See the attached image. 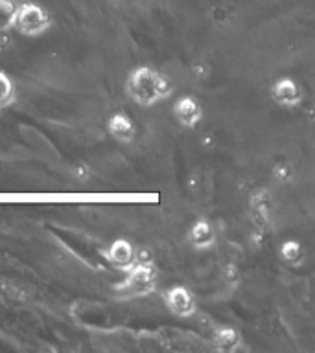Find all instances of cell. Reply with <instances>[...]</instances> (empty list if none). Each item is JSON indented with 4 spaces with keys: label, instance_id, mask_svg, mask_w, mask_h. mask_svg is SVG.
Returning <instances> with one entry per match:
<instances>
[{
    "label": "cell",
    "instance_id": "obj_10",
    "mask_svg": "<svg viewBox=\"0 0 315 353\" xmlns=\"http://www.w3.org/2000/svg\"><path fill=\"white\" fill-rule=\"evenodd\" d=\"M214 346L221 352H234L240 346V333L232 327H221L216 331Z\"/></svg>",
    "mask_w": 315,
    "mask_h": 353
},
{
    "label": "cell",
    "instance_id": "obj_1",
    "mask_svg": "<svg viewBox=\"0 0 315 353\" xmlns=\"http://www.w3.org/2000/svg\"><path fill=\"white\" fill-rule=\"evenodd\" d=\"M126 88L133 101L142 107H151L171 94L170 81L151 66L135 68L127 77Z\"/></svg>",
    "mask_w": 315,
    "mask_h": 353
},
{
    "label": "cell",
    "instance_id": "obj_12",
    "mask_svg": "<svg viewBox=\"0 0 315 353\" xmlns=\"http://www.w3.org/2000/svg\"><path fill=\"white\" fill-rule=\"evenodd\" d=\"M282 259L289 265H300L304 259V250L300 243L297 241H286L280 248Z\"/></svg>",
    "mask_w": 315,
    "mask_h": 353
},
{
    "label": "cell",
    "instance_id": "obj_6",
    "mask_svg": "<svg viewBox=\"0 0 315 353\" xmlns=\"http://www.w3.org/2000/svg\"><path fill=\"white\" fill-rule=\"evenodd\" d=\"M173 116L179 121V125L193 129L201 121V118H203V109H201V105L198 103L195 98H192V96H182L173 105Z\"/></svg>",
    "mask_w": 315,
    "mask_h": 353
},
{
    "label": "cell",
    "instance_id": "obj_2",
    "mask_svg": "<svg viewBox=\"0 0 315 353\" xmlns=\"http://www.w3.org/2000/svg\"><path fill=\"white\" fill-rule=\"evenodd\" d=\"M127 274L124 281L116 285V292L124 298H142L148 296L157 287V272L153 265L137 263L126 270Z\"/></svg>",
    "mask_w": 315,
    "mask_h": 353
},
{
    "label": "cell",
    "instance_id": "obj_11",
    "mask_svg": "<svg viewBox=\"0 0 315 353\" xmlns=\"http://www.w3.org/2000/svg\"><path fill=\"white\" fill-rule=\"evenodd\" d=\"M17 8L13 0H0V32H8L13 28V19H15Z\"/></svg>",
    "mask_w": 315,
    "mask_h": 353
},
{
    "label": "cell",
    "instance_id": "obj_4",
    "mask_svg": "<svg viewBox=\"0 0 315 353\" xmlns=\"http://www.w3.org/2000/svg\"><path fill=\"white\" fill-rule=\"evenodd\" d=\"M166 307L170 309V313H173L175 316H181V319H187V316H192L195 311H198V303H195V298L187 287H171L170 291L166 292Z\"/></svg>",
    "mask_w": 315,
    "mask_h": 353
},
{
    "label": "cell",
    "instance_id": "obj_7",
    "mask_svg": "<svg viewBox=\"0 0 315 353\" xmlns=\"http://www.w3.org/2000/svg\"><path fill=\"white\" fill-rule=\"evenodd\" d=\"M107 259L111 263L115 265L116 269L127 270L129 267L138 261L137 250L133 248V245L127 239H116L113 241V245L109 247V252H107Z\"/></svg>",
    "mask_w": 315,
    "mask_h": 353
},
{
    "label": "cell",
    "instance_id": "obj_3",
    "mask_svg": "<svg viewBox=\"0 0 315 353\" xmlns=\"http://www.w3.org/2000/svg\"><path fill=\"white\" fill-rule=\"evenodd\" d=\"M50 24H52V19L43 6L35 4V2H22L17 8L13 28L22 35H26V37L43 35L44 32L50 30Z\"/></svg>",
    "mask_w": 315,
    "mask_h": 353
},
{
    "label": "cell",
    "instance_id": "obj_8",
    "mask_svg": "<svg viewBox=\"0 0 315 353\" xmlns=\"http://www.w3.org/2000/svg\"><path fill=\"white\" fill-rule=\"evenodd\" d=\"M107 129H109L111 137L120 143L133 142L135 137H137V127H135L133 120L127 114H122V112L111 116Z\"/></svg>",
    "mask_w": 315,
    "mask_h": 353
},
{
    "label": "cell",
    "instance_id": "obj_9",
    "mask_svg": "<svg viewBox=\"0 0 315 353\" xmlns=\"http://www.w3.org/2000/svg\"><path fill=\"white\" fill-rule=\"evenodd\" d=\"M188 239H190V243H192L195 248H199V250L210 248L214 245L216 239L214 228H212V225H210L209 221H198V223L190 228Z\"/></svg>",
    "mask_w": 315,
    "mask_h": 353
},
{
    "label": "cell",
    "instance_id": "obj_5",
    "mask_svg": "<svg viewBox=\"0 0 315 353\" xmlns=\"http://www.w3.org/2000/svg\"><path fill=\"white\" fill-rule=\"evenodd\" d=\"M271 98L282 107H295L303 101V88L292 77H280L271 87Z\"/></svg>",
    "mask_w": 315,
    "mask_h": 353
},
{
    "label": "cell",
    "instance_id": "obj_13",
    "mask_svg": "<svg viewBox=\"0 0 315 353\" xmlns=\"http://www.w3.org/2000/svg\"><path fill=\"white\" fill-rule=\"evenodd\" d=\"M15 98V87H13V81L11 77L4 72H0V110L8 107V105L13 101Z\"/></svg>",
    "mask_w": 315,
    "mask_h": 353
}]
</instances>
